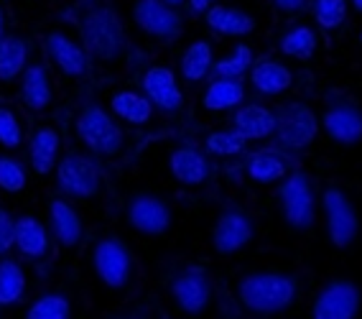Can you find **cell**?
<instances>
[{
  "instance_id": "6da1fadb",
  "label": "cell",
  "mask_w": 362,
  "mask_h": 319,
  "mask_svg": "<svg viewBox=\"0 0 362 319\" xmlns=\"http://www.w3.org/2000/svg\"><path fill=\"white\" fill-rule=\"evenodd\" d=\"M298 296V279L284 271H255L240 279L238 299L255 317H276Z\"/></svg>"
},
{
  "instance_id": "7a4b0ae2",
  "label": "cell",
  "mask_w": 362,
  "mask_h": 319,
  "mask_svg": "<svg viewBox=\"0 0 362 319\" xmlns=\"http://www.w3.org/2000/svg\"><path fill=\"white\" fill-rule=\"evenodd\" d=\"M79 39L90 62L115 64L125 54V31L117 13L107 6L87 8L79 18Z\"/></svg>"
},
{
  "instance_id": "3957f363",
  "label": "cell",
  "mask_w": 362,
  "mask_h": 319,
  "mask_svg": "<svg viewBox=\"0 0 362 319\" xmlns=\"http://www.w3.org/2000/svg\"><path fill=\"white\" fill-rule=\"evenodd\" d=\"M77 141L87 149V153L100 158H115L123 153L125 136L117 120L105 110L103 105L87 103L74 120Z\"/></svg>"
},
{
  "instance_id": "277c9868",
  "label": "cell",
  "mask_w": 362,
  "mask_h": 319,
  "mask_svg": "<svg viewBox=\"0 0 362 319\" xmlns=\"http://www.w3.org/2000/svg\"><path fill=\"white\" fill-rule=\"evenodd\" d=\"M54 184L59 195L66 199H95L103 192V171L100 163L82 151H69L54 169Z\"/></svg>"
},
{
  "instance_id": "5b68a950",
  "label": "cell",
  "mask_w": 362,
  "mask_h": 319,
  "mask_svg": "<svg viewBox=\"0 0 362 319\" xmlns=\"http://www.w3.org/2000/svg\"><path fill=\"white\" fill-rule=\"evenodd\" d=\"M279 204L281 217L291 230L306 233V230L314 228V222H317V195H314V184L306 176V171L291 169L286 179H281Z\"/></svg>"
},
{
  "instance_id": "8992f818",
  "label": "cell",
  "mask_w": 362,
  "mask_h": 319,
  "mask_svg": "<svg viewBox=\"0 0 362 319\" xmlns=\"http://www.w3.org/2000/svg\"><path fill=\"white\" fill-rule=\"evenodd\" d=\"M322 212H324V225H327V238L334 248L344 250L352 248L360 238V212H357L355 202L349 199V195L342 187H327L322 192Z\"/></svg>"
},
{
  "instance_id": "52a82bcc",
  "label": "cell",
  "mask_w": 362,
  "mask_h": 319,
  "mask_svg": "<svg viewBox=\"0 0 362 319\" xmlns=\"http://www.w3.org/2000/svg\"><path fill=\"white\" fill-rule=\"evenodd\" d=\"M92 268L103 286L120 291L133 281L136 263H133L130 248L115 235H107V238H100L92 248Z\"/></svg>"
},
{
  "instance_id": "ba28073f",
  "label": "cell",
  "mask_w": 362,
  "mask_h": 319,
  "mask_svg": "<svg viewBox=\"0 0 362 319\" xmlns=\"http://www.w3.org/2000/svg\"><path fill=\"white\" fill-rule=\"evenodd\" d=\"M319 131H322V123H319L317 112L301 100L281 105L279 112H276L273 136L279 138V144L286 146V149H306L317 141Z\"/></svg>"
},
{
  "instance_id": "9c48e42d",
  "label": "cell",
  "mask_w": 362,
  "mask_h": 319,
  "mask_svg": "<svg viewBox=\"0 0 362 319\" xmlns=\"http://www.w3.org/2000/svg\"><path fill=\"white\" fill-rule=\"evenodd\" d=\"M44 52L49 64L57 69L62 77L79 79L90 72V57L84 52V44L79 39V31L71 33L66 28H52L44 39Z\"/></svg>"
},
{
  "instance_id": "30bf717a",
  "label": "cell",
  "mask_w": 362,
  "mask_h": 319,
  "mask_svg": "<svg viewBox=\"0 0 362 319\" xmlns=\"http://www.w3.org/2000/svg\"><path fill=\"white\" fill-rule=\"evenodd\" d=\"M125 220L138 235L161 238L171 230L174 212H171V204L163 197L151 195V192H138L125 204Z\"/></svg>"
},
{
  "instance_id": "8fae6325",
  "label": "cell",
  "mask_w": 362,
  "mask_h": 319,
  "mask_svg": "<svg viewBox=\"0 0 362 319\" xmlns=\"http://www.w3.org/2000/svg\"><path fill=\"white\" fill-rule=\"evenodd\" d=\"M360 306L362 291L355 281L332 279L311 304V319H357Z\"/></svg>"
},
{
  "instance_id": "7c38bea8",
  "label": "cell",
  "mask_w": 362,
  "mask_h": 319,
  "mask_svg": "<svg viewBox=\"0 0 362 319\" xmlns=\"http://www.w3.org/2000/svg\"><path fill=\"white\" fill-rule=\"evenodd\" d=\"M171 299L179 306V312H184L187 317H199L209 309L214 296V286L212 279H209L207 271L202 268H187L181 274L174 276L171 281Z\"/></svg>"
},
{
  "instance_id": "4fadbf2b",
  "label": "cell",
  "mask_w": 362,
  "mask_h": 319,
  "mask_svg": "<svg viewBox=\"0 0 362 319\" xmlns=\"http://www.w3.org/2000/svg\"><path fill=\"white\" fill-rule=\"evenodd\" d=\"M252 238H255V220L240 207H227L212 228V248L222 258L240 253L243 248L250 245Z\"/></svg>"
},
{
  "instance_id": "5bb4252c",
  "label": "cell",
  "mask_w": 362,
  "mask_h": 319,
  "mask_svg": "<svg viewBox=\"0 0 362 319\" xmlns=\"http://www.w3.org/2000/svg\"><path fill=\"white\" fill-rule=\"evenodd\" d=\"M133 21L146 36L156 41H176L184 31L181 13L161 0H138L133 6Z\"/></svg>"
},
{
  "instance_id": "9a60e30c",
  "label": "cell",
  "mask_w": 362,
  "mask_h": 319,
  "mask_svg": "<svg viewBox=\"0 0 362 319\" xmlns=\"http://www.w3.org/2000/svg\"><path fill=\"white\" fill-rule=\"evenodd\" d=\"M143 95L161 112H179L184 108V92L179 87L174 69L166 64H153L146 69L141 79Z\"/></svg>"
},
{
  "instance_id": "2e32d148",
  "label": "cell",
  "mask_w": 362,
  "mask_h": 319,
  "mask_svg": "<svg viewBox=\"0 0 362 319\" xmlns=\"http://www.w3.org/2000/svg\"><path fill=\"white\" fill-rule=\"evenodd\" d=\"M319 123L324 133L339 146H357L362 141V110L352 103H329Z\"/></svg>"
},
{
  "instance_id": "e0dca14e",
  "label": "cell",
  "mask_w": 362,
  "mask_h": 319,
  "mask_svg": "<svg viewBox=\"0 0 362 319\" xmlns=\"http://www.w3.org/2000/svg\"><path fill=\"white\" fill-rule=\"evenodd\" d=\"M168 171L184 187H199L212 174V163L204 151L194 149V146H181L168 156Z\"/></svg>"
},
{
  "instance_id": "ac0fdd59",
  "label": "cell",
  "mask_w": 362,
  "mask_h": 319,
  "mask_svg": "<svg viewBox=\"0 0 362 319\" xmlns=\"http://www.w3.org/2000/svg\"><path fill=\"white\" fill-rule=\"evenodd\" d=\"M49 225H52V233L57 238V243L64 248L79 245V240H82L84 235V222L79 217L77 207L62 195L49 199Z\"/></svg>"
},
{
  "instance_id": "d6986e66",
  "label": "cell",
  "mask_w": 362,
  "mask_h": 319,
  "mask_svg": "<svg viewBox=\"0 0 362 319\" xmlns=\"http://www.w3.org/2000/svg\"><path fill=\"white\" fill-rule=\"evenodd\" d=\"M21 100L31 112H44L52 108L54 85L46 64H41V62L26 64V69L21 74Z\"/></svg>"
},
{
  "instance_id": "ffe728a7",
  "label": "cell",
  "mask_w": 362,
  "mask_h": 319,
  "mask_svg": "<svg viewBox=\"0 0 362 319\" xmlns=\"http://www.w3.org/2000/svg\"><path fill=\"white\" fill-rule=\"evenodd\" d=\"M59 153H62V136H59L57 128H52V125L36 128L31 141H28V161H31L33 174H54L59 163Z\"/></svg>"
},
{
  "instance_id": "44dd1931",
  "label": "cell",
  "mask_w": 362,
  "mask_h": 319,
  "mask_svg": "<svg viewBox=\"0 0 362 319\" xmlns=\"http://www.w3.org/2000/svg\"><path fill=\"white\" fill-rule=\"evenodd\" d=\"M233 128L245 141H263V138H271L276 131V112L258 103L240 105L235 110Z\"/></svg>"
},
{
  "instance_id": "7402d4cb",
  "label": "cell",
  "mask_w": 362,
  "mask_h": 319,
  "mask_svg": "<svg viewBox=\"0 0 362 319\" xmlns=\"http://www.w3.org/2000/svg\"><path fill=\"white\" fill-rule=\"evenodd\" d=\"M250 85L255 87V92L265 95V98H276L284 92L291 90L293 74L284 62L276 59H260L250 66Z\"/></svg>"
},
{
  "instance_id": "603a6c76",
  "label": "cell",
  "mask_w": 362,
  "mask_h": 319,
  "mask_svg": "<svg viewBox=\"0 0 362 319\" xmlns=\"http://www.w3.org/2000/svg\"><path fill=\"white\" fill-rule=\"evenodd\" d=\"M245 171L252 182L276 184V182H281V179L288 176V171H291V161H288L286 153H281V151H276V149L255 151V153L247 156Z\"/></svg>"
},
{
  "instance_id": "cb8c5ba5",
  "label": "cell",
  "mask_w": 362,
  "mask_h": 319,
  "mask_svg": "<svg viewBox=\"0 0 362 319\" xmlns=\"http://www.w3.org/2000/svg\"><path fill=\"white\" fill-rule=\"evenodd\" d=\"M207 26L220 36H230V39H240V36H247V33L255 31V18L240 8L230 6H212L204 13Z\"/></svg>"
},
{
  "instance_id": "d4e9b609",
  "label": "cell",
  "mask_w": 362,
  "mask_h": 319,
  "mask_svg": "<svg viewBox=\"0 0 362 319\" xmlns=\"http://www.w3.org/2000/svg\"><path fill=\"white\" fill-rule=\"evenodd\" d=\"M49 245H52V238H49V230H46L44 222L31 215H23L16 220L13 248H18L21 255H26V258H44L49 253Z\"/></svg>"
},
{
  "instance_id": "484cf974",
  "label": "cell",
  "mask_w": 362,
  "mask_h": 319,
  "mask_svg": "<svg viewBox=\"0 0 362 319\" xmlns=\"http://www.w3.org/2000/svg\"><path fill=\"white\" fill-rule=\"evenodd\" d=\"M245 100V85L240 79L214 77L202 95V108L209 112H225L240 108Z\"/></svg>"
},
{
  "instance_id": "4316f807",
  "label": "cell",
  "mask_w": 362,
  "mask_h": 319,
  "mask_svg": "<svg viewBox=\"0 0 362 319\" xmlns=\"http://www.w3.org/2000/svg\"><path fill=\"white\" fill-rule=\"evenodd\" d=\"M28 64V41L16 33L0 39V82H16Z\"/></svg>"
},
{
  "instance_id": "83f0119b",
  "label": "cell",
  "mask_w": 362,
  "mask_h": 319,
  "mask_svg": "<svg viewBox=\"0 0 362 319\" xmlns=\"http://www.w3.org/2000/svg\"><path fill=\"white\" fill-rule=\"evenodd\" d=\"M110 110L115 117L125 120L130 125H143L148 123L151 117H153V105L146 95L141 92H133V90H120L112 95L110 100Z\"/></svg>"
},
{
  "instance_id": "f1b7e54d",
  "label": "cell",
  "mask_w": 362,
  "mask_h": 319,
  "mask_svg": "<svg viewBox=\"0 0 362 319\" xmlns=\"http://www.w3.org/2000/svg\"><path fill=\"white\" fill-rule=\"evenodd\" d=\"M179 66H181V77L187 79V82H202L214 66L212 44H209V41H194V44L184 52Z\"/></svg>"
},
{
  "instance_id": "f546056e",
  "label": "cell",
  "mask_w": 362,
  "mask_h": 319,
  "mask_svg": "<svg viewBox=\"0 0 362 319\" xmlns=\"http://www.w3.org/2000/svg\"><path fill=\"white\" fill-rule=\"evenodd\" d=\"M26 294V271L13 258L0 261V306H13Z\"/></svg>"
},
{
  "instance_id": "4dcf8cb0",
  "label": "cell",
  "mask_w": 362,
  "mask_h": 319,
  "mask_svg": "<svg viewBox=\"0 0 362 319\" xmlns=\"http://www.w3.org/2000/svg\"><path fill=\"white\" fill-rule=\"evenodd\" d=\"M23 319H71V304L62 291H46L31 301Z\"/></svg>"
},
{
  "instance_id": "1f68e13d",
  "label": "cell",
  "mask_w": 362,
  "mask_h": 319,
  "mask_svg": "<svg viewBox=\"0 0 362 319\" xmlns=\"http://www.w3.org/2000/svg\"><path fill=\"white\" fill-rule=\"evenodd\" d=\"M317 33L309 26H296L281 39V52L291 59H311L317 52Z\"/></svg>"
},
{
  "instance_id": "d6a6232c",
  "label": "cell",
  "mask_w": 362,
  "mask_h": 319,
  "mask_svg": "<svg viewBox=\"0 0 362 319\" xmlns=\"http://www.w3.org/2000/svg\"><path fill=\"white\" fill-rule=\"evenodd\" d=\"M245 138L240 136L235 128L230 131H214L204 138V151H207L209 156H220V158H233L240 156L243 151H245Z\"/></svg>"
},
{
  "instance_id": "836d02e7",
  "label": "cell",
  "mask_w": 362,
  "mask_h": 319,
  "mask_svg": "<svg viewBox=\"0 0 362 319\" xmlns=\"http://www.w3.org/2000/svg\"><path fill=\"white\" fill-rule=\"evenodd\" d=\"M250 66H252V49L247 44H238L230 57L214 62L212 72H214V77L240 79L245 72H250Z\"/></svg>"
},
{
  "instance_id": "e575fe53",
  "label": "cell",
  "mask_w": 362,
  "mask_h": 319,
  "mask_svg": "<svg viewBox=\"0 0 362 319\" xmlns=\"http://www.w3.org/2000/svg\"><path fill=\"white\" fill-rule=\"evenodd\" d=\"M23 120L18 117V112L8 105H0V146L3 149H18L23 144Z\"/></svg>"
},
{
  "instance_id": "d590c367",
  "label": "cell",
  "mask_w": 362,
  "mask_h": 319,
  "mask_svg": "<svg viewBox=\"0 0 362 319\" xmlns=\"http://www.w3.org/2000/svg\"><path fill=\"white\" fill-rule=\"evenodd\" d=\"M26 169L23 163L13 156H0V192L6 195H18L26 189Z\"/></svg>"
},
{
  "instance_id": "8d00e7d4",
  "label": "cell",
  "mask_w": 362,
  "mask_h": 319,
  "mask_svg": "<svg viewBox=\"0 0 362 319\" xmlns=\"http://www.w3.org/2000/svg\"><path fill=\"white\" fill-rule=\"evenodd\" d=\"M314 18L327 31L342 26L347 18V0H314Z\"/></svg>"
},
{
  "instance_id": "74e56055",
  "label": "cell",
  "mask_w": 362,
  "mask_h": 319,
  "mask_svg": "<svg viewBox=\"0 0 362 319\" xmlns=\"http://www.w3.org/2000/svg\"><path fill=\"white\" fill-rule=\"evenodd\" d=\"M13 243H16V220L0 207V255L11 253Z\"/></svg>"
},
{
  "instance_id": "f35d334b",
  "label": "cell",
  "mask_w": 362,
  "mask_h": 319,
  "mask_svg": "<svg viewBox=\"0 0 362 319\" xmlns=\"http://www.w3.org/2000/svg\"><path fill=\"white\" fill-rule=\"evenodd\" d=\"M273 3H276L281 11H286V13H296V11L304 8L306 0H273Z\"/></svg>"
},
{
  "instance_id": "ab89813d",
  "label": "cell",
  "mask_w": 362,
  "mask_h": 319,
  "mask_svg": "<svg viewBox=\"0 0 362 319\" xmlns=\"http://www.w3.org/2000/svg\"><path fill=\"white\" fill-rule=\"evenodd\" d=\"M214 3H217V0H189V11H192V13H207Z\"/></svg>"
},
{
  "instance_id": "60d3db41",
  "label": "cell",
  "mask_w": 362,
  "mask_h": 319,
  "mask_svg": "<svg viewBox=\"0 0 362 319\" xmlns=\"http://www.w3.org/2000/svg\"><path fill=\"white\" fill-rule=\"evenodd\" d=\"M6 36V11H3V6H0V39Z\"/></svg>"
},
{
  "instance_id": "b9f144b4",
  "label": "cell",
  "mask_w": 362,
  "mask_h": 319,
  "mask_svg": "<svg viewBox=\"0 0 362 319\" xmlns=\"http://www.w3.org/2000/svg\"><path fill=\"white\" fill-rule=\"evenodd\" d=\"M161 3H166V6H171V8H176V6H184L187 0H161Z\"/></svg>"
},
{
  "instance_id": "7bdbcfd3",
  "label": "cell",
  "mask_w": 362,
  "mask_h": 319,
  "mask_svg": "<svg viewBox=\"0 0 362 319\" xmlns=\"http://www.w3.org/2000/svg\"><path fill=\"white\" fill-rule=\"evenodd\" d=\"M352 8H355L357 13H362V0H352Z\"/></svg>"
}]
</instances>
